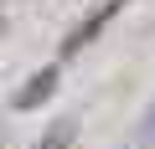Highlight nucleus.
I'll return each instance as SVG.
<instances>
[{
	"label": "nucleus",
	"instance_id": "1",
	"mask_svg": "<svg viewBox=\"0 0 155 149\" xmlns=\"http://www.w3.org/2000/svg\"><path fill=\"white\" fill-rule=\"evenodd\" d=\"M41 149H67V139H62V134H52V139H47Z\"/></svg>",
	"mask_w": 155,
	"mask_h": 149
}]
</instances>
